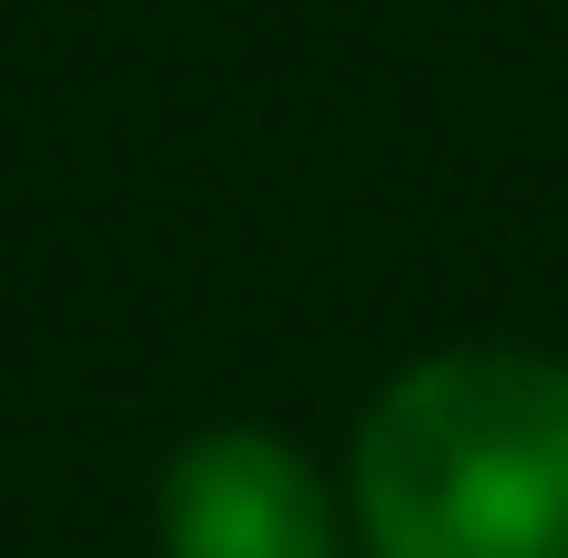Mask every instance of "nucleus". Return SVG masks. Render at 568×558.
<instances>
[{
	"label": "nucleus",
	"instance_id": "1",
	"mask_svg": "<svg viewBox=\"0 0 568 558\" xmlns=\"http://www.w3.org/2000/svg\"><path fill=\"white\" fill-rule=\"evenodd\" d=\"M358 558H568V358L432 348L347 433Z\"/></svg>",
	"mask_w": 568,
	"mask_h": 558
},
{
	"label": "nucleus",
	"instance_id": "2",
	"mask_svg": "<svg viewBox=\"0 0 568 558\" xmlns=\"http://www.w3.org/2000/svg\"><path fill=\"white\" fill-rule=\"evenodd\" d=\"M159 558H358L347 485L264 422H211L148 485Z\"/></svg>",
	"mask_w": 568,
	"mask_h": 558
}]
</instances>
